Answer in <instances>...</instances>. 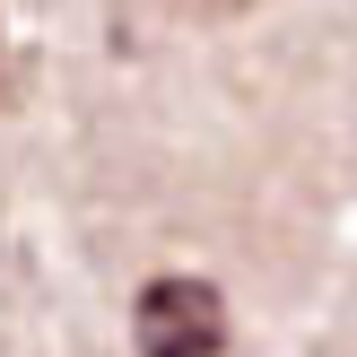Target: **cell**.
<instances>
[{"mask_svg":"<svg viewBox=\"0 0 357 357\" xmlns=\"http://www.w3.org/2000/svg\"><path fill=\"white\" fill-rule=\"evenodd\" d=\"M131 331H139V357H218L227 349V296L209 279H149Z\"/></svg>","mask_w":357,"mask_h":357,"instance_id":"cell-1","label":"cell"}]
</instances>
